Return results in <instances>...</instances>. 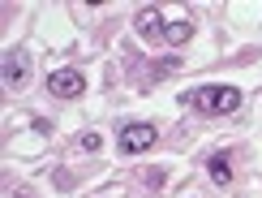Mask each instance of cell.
<instances>
[{
	"label": "cell",
	"mask_w": 262,
	"mask_h": 198,
	"mask_svg": "<svg viewBox=\"0 0 262 198\" xmlns=\"http://www.w3.org/2000/svg\"><path fill=\"white\" fill-rule=\"evenodd\" d=\"M189 104L198 108V112L206 116H228L241 108V91L236 86H198V91L189 95Z\"/></svg>",
	"instance_id": "1"
},
{
	"label": "cell",
	"mask_w": 262,
	"mask_h": 198,
	"mask_svg": "<svg viewBox=\"0 0 262 198\" xmlns=\"http://www.w3.org/2000/svg\"><path fill=\"white\" fill-rule=\"evenodd\" d=\"M155 125H125L121 129V151L125 155H142V151H150L155 147Z\"/></svg>",
	"instance_id": "2"
},
{
	"label": "cell",
	"mask_w": 262,
	"mask_h": 198,
	"mask_svg": "<svg viewBox=\"0 0 262 198\" xmlns=\"http://www.w3.org/2000/svg\"><path fill=\"white\" fill-rule=\"evenodd\" d=\"M48 91L60 95V99H73V95L86 91V78H82L78 69H52L48 73Z\"/></svg>",
	"instance_id": "3"
},
{
	"label": "cell",
	"mask_w": 262,
	"mask_h": 198,
	"mask_svg": "<svg viewBox=\"0 0 262 198\" xmlns=\"http://www.w3.org/2000/svg\"><path fill=\"white\" fill-rule=\"evenodd\" d=\"M134 26H138V35L142 39H163V17H159V9H138V17H134Z\"/></svg>",
	"instance_id": "4"
},
{
	"label": "cell",
	"mask_w": 262,
	"mask_h": 198,
	"mask_svg": "<svg viewBox=\"0 0 262 198\" xmlns=\"http://www.w3.org/2000/svg\"><path fill=\"white\" fill-rule=\"evenodd\" d=\"M26 73H30L26 56H17V52H9V56H5V86H21V82H26Z\"/></svg>",
	"instance_id": "5"
},
{
	"label": "cell",
	"mask_w": 262,
	"mask_h": 198,
	"mask_svg": "<svg viewBox=\"0 0 262 198\" xmlns=\"http://www.w3.org/2000/svg\"><path fill=\"white\" fill-rule=\"evenodd\" d=\"M206 168H211V181H215V185H228V181H232V164H228V155H215Z\"/></svg>",
	"instance_id": "6"
},
{
	"label": "cell",
	"mask_w": 262,
	"mask_h": 198,
	"mask_svg": "<svg viewBox=\"0 0 262 198\" xmlns=\"http://www.w3.org/2000/svg\"><path fill=\"white\" fill-rule=\"evenodd\" d=\"M189 35H193V22H189V17H185V22H172V26L163 30V39H168V43H185Z\"/></svg>",
	"instance_id": "7"
},
{
	"label": "cell",
	"mask_w": 262,
	"mask_h": 198,
	"mask_svg": "<svg viewBox=\"0 0 262 198\" xmlns=\"http://www.w3.org/2000/svg\"><path fill=\"white\" fill-rule=\"evenodd\" d=\"M82 151H99V134H82Z\"/></svg>",
	"instance_id": "8"
}]
</instances>
